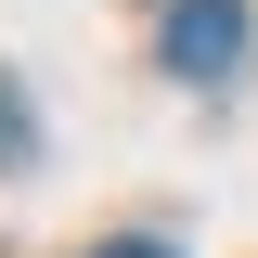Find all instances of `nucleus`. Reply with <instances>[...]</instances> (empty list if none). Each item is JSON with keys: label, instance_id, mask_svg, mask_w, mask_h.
I'll list each match as a JSON object with an SVG mask.
<instances>
[{"label": "nucleus", "instance_id": "nucleus-1", "mask_svg": "<svg viewBox=\"0 0 258 258\" xmlns=\"http://www.w3.org/2000/svg\"><path fill=\"white\" fill-rule=\"evenodd\" d=\"M155 52H168V78H194V91H220L232 64H245V0H168Z\"/></svg>", "mask_w": 258, "mask_h": 258}, {"label": "nucleus", "instance_id": "nucleus-2", "mask_svg": "<svg viewBox=\"0 0 258 258\" xmlns=\"http://www.w3.org/2000/svg\"><path fill=\"white\" fill-rule=\"evenodd\" d=\"M26 155V103H13V78H0V168Z\"/></svg>", "mask_w": 258, "mask_h": 258}, {"label": "nucleus", "instance_id": "nucleus-3", "mask_svg": "<svg viewBox=\"0 0 258 258\" xmlns=\"http://www.w3.org/2000/svg\"><path fill=\"white\" fill-rule=\"evenodd\" d=\"M91 258H181V245H155V232H129V245H91Z\"/></svg>", "mask_w": 258, "mask_h": 258}]
</instances>
